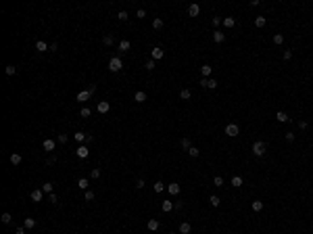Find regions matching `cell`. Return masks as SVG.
<instances>
[{"label": "cell", "mask_w": 313, "mask_h": 234, "mask_svg": "<svg viewBox=\"0 0 313 234\" xmlns=\"http://www.w3.org/2000/svg\"><path fill=\"white\" fill-rule=\"evenodd\" d=\"M152 59H155V61H159V59H163V48H152Z\"/></svg>", "instance_id": "21"}, {"label": "cell", "mask_w": 313, "mask_h": 234, "mask_svg": "<svg viewBox=\"0 0 313 234\" xmlns=\"http://www.w3.org/2000/svg\"><path fill=\"white\" fill-rule=\"evenodd\" d=\"M188 155H190V157H198V155H200V150H198L196 146H190V148H188Z\"/></svg>", "instance_id": "38"}, {"label": "cell", "mask_w": 313, "mask_h": 234, "mask_svg": "<svg viewBox=\"0 0 313 234\" xmlns=\"http://www.w3.org/2000/svg\"><path fill=\"white\" fill-rule=\"evenodd\" d=\"M275 119H278L280 123H284V121H290L288 113H284V111H278V113H275Z\"/></svg>", "instance_id": "13"}, {"label": "cell", "mask_w": 313, "mask_h": 234, "mask_svg": "<svg viewBox=\"0 0 313 234\" xmlns=\"http://www.w3.org/2000/svg\"><path fill=\"white\" fill-rule=\"evenodd\" d=\"M136 188H144V180H142V178L136 180Z\"/></svg>", "instance_id": "52"}, {"label": "cell", "mask_w": 313, "mask_h": 234, "mask_svg": "<svg viewBox=\"0 0 313 234\" xmlns=\"http://www.w3.org/2000/svg\"><path fill=\"white\" fill-rule=\"evenodd\" d=\"M29 199H32V203H42V201H44V190H42V188L32 190V192H29Z\"/></svg>", "instance_id": "3"}, {"label": "cell", "mask_w": 313, "mask_h": 234, "mask_svg": "<svg viewBox=\"0 0 313 234\" xmlns=\"http://www.w3.org/2000/svg\"><path fill=\"white\" fill-rule=\"evenodd\" d=\"M102 44H104V46H111V44H113V36H104V38H102Z\"/></svg>", "instance_id": "43"}, {"label": "cell", "mask_w": 313, "mask_h": 234, "mask_svg": "<svg viewBox=\"0 0 313 234\" xmlns=\"http://www.w3.org/2000/svg\"><path fill=\"white\" fill-rule=\"evenodd\" d=\"M171 209H173V203H171V201H163V211H165V213H169Z\"/></svg>", "instance_id": "30"}, {"label": "cell", "mask_w": 313, "mask_h": 234, "mask_svg": "<svg viewBox=\"0 0 313 234\" xmlns=\"http://www.w3.org/2000/svg\"><path fill=\"white\" fill-rule=\"evenodd\" d=\"M200 73H203L205 77H209V75L213 73V69H211V65H203V67H200Z\"/></svg>", "instance_id": "22"}, {"label": "cell", "mask_w": 313, "mask_h": 234, "mask_svg": "<svg viewBox=\"0 0 313 234\" xmlns=\"http://www.w3.org/2000/svg\"><path fill=\"white\" fill-rule=\"evenodd\" d=\"M73 138H75V140H77V144H82V142L86 140V138H88V136H86V134H84V132H75V134H73Z\"/></svg>", "instance_id": "23"}, {"label": "cell", "mask_w": 313, "mask_h": 234, "mask_svg": "<svg viewBox=\"0 0 313 234\" xmlns=\"http://www.w3.org/2000/svg\"><path fill=\"white\" fill-rule=\"evenodd\" d=\"M90 96H92V92H90V90H82V92H77V100H80V102H86Z\"/></svg>", "instance_id": "10"}, {"label": "cell", "mask_w": 313, "mask_h": 234, "mask_svg": "<svg viewBox=\"0 0 313 234\" xmlns=\"http://www.w3.org/2000/svg\"><path fill=\"white\" fill-rule=\"evenodd\" d=\"M69 140V136L67 134H56V142H61V144H65V142Z\"/></svg>", "instance_id": "39"}, {"label": "cell", "mask_w": 313, "mask_h": 234, "mask_svg": "<svg viewBox=\"0 0 313 234\" xmlns=\"http://www.w3.org/2000/svg\"><path fill=\"white\" fill-rule=\"evenodd\" d=\"M117 19H119V21H128V19H130L128 11H119V13H117Z\"/></svg>", "instance_id": "28"}, {"label": "cell", "mask_w": 313, "mask_h": 234, "mask_svg": "<svg viewBox=\"0 0 313 234\" xmlns=\"http://www.w3.org/2000/svg\"><path fill=\"white\" fill-rule=\"evenodd\" d=\"M4 73H6V75H15V73H17V67H15V65H6Z\"/></svg>", "instance_id": "29"}, {"label": "cell", "mask_w": 313, "mask_h": 234, "mask_svg": "<svg viewBox=\"0 0 313 234\" xmlns=\"http://www.w3.org/2000/svg\"><path fill=\"white\" fill-rule=\"evenodd\" d=\"M0 220H2V222H4V224H11V222H13V215H11V213H8V211H4V213H2V217H0Z\"/></svg>", "instance_id": "32"}, {"label": "cell", "mask_w": 313, "mask_h": 234, "mask_svg": "<svg viewBox=\"0 0 313 234\" xmlns=\"http://www.w3.org/2000/svg\"><path fill=\"white\" fill-rule=\"evenodd\" d=\"M265 148H267L265 142L257 140L255 144H253V155H255V157H263V155H265Z\"/></svg>", "instance_id": "2"}, {"label": "cell", "mask_w": 313, "mask_h": 234, "mask_svg": "<svg viewBox=\"0 0 313 234\" xmlns=\"http://www.w3.org/2000/svg\"><path fill=\"white\" fill-rule=\"evenodd\" d=\"M109 109H111V105H109L107 100H100V102L96 105V111H98V113H107Z\"/></svg>", "instance_id": "7"}, {"label": "cell", "mask_w": 313, "mask_h": 234, "mask_svg": "<svg viewBox=\"0 0 313 234\" xmlns=\"http://www.w3.org/2000/svg\"><path fill=\"white\" fill-rule=\"evenodd\" d=\"M90 176H92L94 180H98V178H100V169H98V167H94V169L90 172Z\"/></svg>", "instance_id": "44"}, {"label": "cell", "mask_w": 313, "mask_h": 234, "mask_svg": "<svg viewBox=\"0 0 313 234\" xmlns=\"http://www.w3.org/2000/svg\"><path fill=\"white\" fill-rule=\"evenodd\" d=\"M200 86H203V88H209V90H215V88H217V82H215L213 77H203V80H200Z\"/></svg>", "instance_id": "5"}, {"label": "cell", "mask_w": 313, "mask_h": 234, "mask_svg": "<svg viewBox=\"0 0 313 234\" xmlns=\"http://www.w3.org/2000/svg\"><path fill=\"white\" fill-rule=\"evenodd\" d=\"M169 234H173V232H169Z\"/></svg>", "instance_id": "56"}, {"label": "cell", "mask_w": 313, "mask_h": 234, "mask_svg": "<svg viewBox=\"0 0 313 234\" xmlns=\"http://www.w3.org/2000/svg\"><path fill=\"white\" fill-rule=\"evenodd\" d=\"M134 100L136 102H144V100H146V92H144V90H138V92L134 94Z\"/></svg>", "instance_id": "19"}, {"label": "cell", "mask_w": 313, "mask_h": 234, "mask_svg": "<svg viewBox=\"0 0 313 234\" xmlns=\"http://www.w3.org/2000/svg\"><path fill=\"white\" fill-rule=\"evenodd\" d=\"M84 199H86V201H94V192H92V190H86V192H84Z\"/></svg>", "instance_id": "46"}, {"label": "cell", "mask_w": 313, "mask_h": 234, "mask_svg": "<svg viewBox=\"0 0 313 234\" xmlns=\"http://www.w3.org/2000/svg\"><path fill=\"white\" fill-rule=\"evenodd\" d=\"M136 17H138V19H144V17H146L144 8H138V11H136Z\"/></svg>", "instance_id": "48"}, {"label": "cell", "mask_w": 313, "mask_h": 234, "mask_svg": "<svg viewBox=\"0 0 313 234\" xmlns=\"http://www.w3.org/2000/svg\"><path fill=\"white\" fill-rule=\"evenodd\" d=\"M152 27H155V29H161V27H163V19H161V17H157V19L152 21Z\"/></svg>", "instance_id": "37"}, {"label": "cell", "mask_w": 313, "mask_h": 234, "mask_svg": "<svg viewBox=\"0 0 313 234\" xmlns=\"http://www.w3.org/2000/svg\"><path fill=\"white\" fill-rule=\"evenodd\" d=\"M42 146H44L46 153H52V150H54V140H52V138H46V140L42 142Z\"/></svg>", "instance_id": "8"}, {"label": "cell", "mask_w": 313, "mask_h": 234, "mask_svg": "<svg viewBox=\"0 0 313 234\" xmlns=\"http://www.w3.org/2000/svg\"><path fill=\"white\" fill-rule=\"evenodd\" d=\"M299 128L301 130H307V121H299Z\"/></svg>", "instance_id": "55"}, {"label": "cell", "mask_w": 313, "mask_h": 234, "mask_svg": "<svg viewBox=\"0 0 313 234\" xmlns=\"http://www.w3.org/2000/svg\"><path fill=\"white\" fill-rule=\"evenodd\" d=\"M167 190H169V194H173V196H176V194H179V184H178V182H171V184L167 186Z\"/></svg>", "instance_id": "16"}, {"label": "cell", "mask_w": 313, "mask_h": 234, "mask_svg": "<svg viewBox=\"0 0 313 234\" xmlns=\"http://www.w3.org/2000/svg\"><path fill=\"white\" fill-rule=\"evenodd\" d=\"M225 134H227L230 138H236V136L240 134V128H238L236 123H227V126H225Z\"/></svg>", "instance_id": "4"}, {"label": "cell", "mask_w": 313, "mask_h": 234, "mask_svg": "<svg viewBox=\"0 0 313 234\" xmlns=\"http://www.w3.org/2000/svg\"><path fill=\"white\" fill-rule=\"evenodd\" d=\"M219 23H221V19H219V17H213V27H217Z\"/></svg>", "instance_id": "54"}, {"label": "cell", "mask_w": 313, "mask_h": 234, "mask_svg": "<svg viewBox=\"0 0 313 234\" xmlns=\"http://www.w3.org/2000/svg\"><path fill=\"white\" fill-rule=\"evenodd\" d=\"M23 226H25L27 230H34V228H36V220H34V217H27V220L23 222Z\"/></svg>", "instance_id": "20"}, {"label": "cell", "mask_w": 313, "mask_h": 234, "mask_svg": "<svg viewBox=\"0 0 313 234\" xmlns=\"http://www.w3.org/2000/svg\"><path fill=\"white\" fill-rule=\"evenodd\" d=\"M90 115H92V111H90L88 107H82L80 109V117H90Z\"/></svg>", "instance_id": "35"}, {"label": "cell", "mask_w": 313, "mask_h": 234, "mask_svg": "<svg viewBox=\"0 0 313 234\" xmlns=\"http://www.w3.org/2000/svg\"><path fill=\"white\" fill-rule=\"evenodd\" d=\"M144 67H146L148 71H152V69H155V61H146V65H144Z\"/></svg>", "instance_id": "49"}, {"label": "cell", "mask_w": 313, "mask_h": 234, "mask_svg": "<svg viewBox=\"0 0 313 234\" xmlns=\"http://www.w3.org/2000/svg\"><path fill=\"white\" fill-rule=\"evenodd\" d=\"M253 211H263V201H253Z\"/></svg>", "instance_id": "31"}, {"label": "cell", "mask_w": 313, "mask_h": 234, "mask_svg": "<svg viewBox=\"0 0 313 234\" xmlns=\"http://www.w3.org/2000/svg\"><path fill=\"white\" fill-rule=\"evenodd\" d=\"M232 186H234V188H240V186H242V178H240V176H234V178H232Z\"/></svg>", "instance_id": "27"}, {"label": "cell", "mask_w": 313, "mask_h": 234, "mask_svg": "<svg viewBox=\"0 0 313 234\" xmlns=\"http://www.w3.org/2000/svg\"><path fill=\"white\" fill-rule=\"evenodd\" d=\"M224 40H225L224 32H219V29H217V32H213V42H217V44H221Z\"/></svg>", "instance_id": "15"}, {"label": "cell", "mask_w": 313, "mask_h": 234, "mask_svg": "<svg viewBox=\"0 0 313 234\" xmlns=\"http://www.w3.org/2000/svg\"><path fill=\"white\" fill-rule=\"evenodd\" d=\"M8 159H11V163H13V165H21V161H23V157H21L19 153H13Z\"/></svg>", "instance_id": "14"}, {"label": "cell", "mask_w": 313, "mask_h": 234, "mask_svg": "<svg viewBox=\"0 0 313 234\" xmlns=\"http://www.w3.org/2000/svg\"><path fill=\"white\" fill-rule=\"evenodd\" d=\"M146 228H148L150 232H155V230H159V220H148V224H146Z\"/></svg>", "instance_id": "18"}, {"label": "cell", "mask_w": 313, "mask_h": 234, "mask_svg": "<svg viewBox=\"0 0 313 234\" xmlns=\"http://www.w3.org/2000/svg\"><path fill=\"white\" fill-rule=\"evenodd\" d=\"M179 98H182V100H190V98H192V92H190L188 88H182V90H179Z\"/></svg>", "instance_id": "17"}, {"label": "cell", "mask_w": 313, "mask_h": 234, "mask_svg": "<svg viewBox=\"0 0 313 234\" xmlns=\"http://www.w3.org/2000/svg\"><path fill=\"white\" fill-rule=\"evenodd\" d=\"M213 186L221 188V186H224V178H221V176H215V178H213Z\"/></svg>", "instance_id": "33"}, {"label": "cell", "mask_w": 313, "mask_h": 234, "mask_svg": "<svg viewBox=\"0 0 313 234\" xmlns=\"http://www.w3.org/2000/svg\"><path fill=\"white\" fill-rule=\"evenodd\" d=\"M109 69H111L113 73L121 71V69H123V61H121L119 56H111V61H109Z\"/></svg>", "instance_id": "1"}, {"label": "cell", "mask_w": 313, "mask_h": 234, "mask_svg": "<svg viewBox=\"0 0 313 234\" xmlns=\"http://www.w3.org/2000/svg\"><path fill=\"white\" fill-rule=\"evenodd\" d=\"M265 23H267V21H265V17H263V15H261V17H257V19H255V25H257V27H263V25H265Z\"/></svg>", "instance_id": "36"}, {"label": "cell", "mask_w": 313, "mask_h": 234, "mask_svg": "<svg viewBox=\"0 0 313 234\" xmlns=\"http://www.w3.org/2000/svg\"><path fill=\"white\" fill-rule=\"evenodd\" d=\"M36 50H38V52H46V50H50V46L46 44L44 40H38V42H36Z\"/></svg>", "instance_id": "11"}, {"label": "cell", "mask_w": 313, "mask_h": 234, "mask_svg": "<svg viewBox=\"0 0 313 234\" xmlns=\"http://www.w3.org/2000/svg\"><path fill=\"white\" fill-rule=\"evenodd\" d=\"M282 42H284V36H282V34H275V36H273V44H278V46H280Z\"/></svg>", "instance_id": "40"}, {"label": "cell", "mask_w": 313, "mask_h": 234, "mask_svg": "<svg viewBox=\"0 0 313 234\" xmlns=\"http://www.w3.org/2000/svg\"><path fill=\"white\" fill-rule=\"evenodd\" d=\"M25 230H27V228H25V226H19V228H17V230H15V232H17V234H25Z\"/></svg>", "instance_id": "53"}, {"label": "cell", "mask_w": 313, "mask_h": 234, "mask_svg": "<svg viewBox=\"0 0 313 234\" xmlns=\"http://www.w3.org/2000/svg\"><path fill=\"white\" fill-rule=\"evenodd\" d=\"M224 25H225V27H234V25H236V19H234V17H225V19H224Z\"/></svg>", "instance_id": "26"}, {"label": "cell", "mask_w": 313, "mask_h": 234, "mask_svg": "<svg viewBox=\"0 0 313 234\" xmlns=\"http://www.w3.org/2000/svg\"><path fill=\"white\" fill-rule=\"evenodd\" d=\"M190 232H192V226L188 222H182L179 224V234H190Z\"/></svg>", "instance_id": "12"}, {"label": "cell", "mask_w": 313, "mask_h": 234, "mask_svg": "<svg viewBox=\"0 0 313 234\" xmlns=\"http://www.w3.org/2000/svg\"><path fill=\"white\" fill-rule=\"evenodd\" d=\"M209 203H211L213 207H219V203H221V201H219V196H215V194H213V196L209 199Z\"/></svg>", "instance_id": "41"}, {"label": "cell", "mask_w": 313, "mask_h": 234, "mask_svg": "<svg viewBox=\"0 0 313 234\" xmlns=\"http://www.w3.org/2000/svg\"><path fill=\"white\" fill-rule=\"evenodd\" d=\"M119 50H121V52H128V50H130V40H121V42H119Z\"/></svg>", "instance_id": "24"}, {"label": "cell", "mask_w": 313, "mask_h": 234, "mask_svg": "<svg viewBox=\"0 0 313 234\" xmlns=\"http://www.w3.org/2000/svg\"><path fill=\"white\" fill-rule=\"evenodd\" d=\"M198 13H200V6L198 4H190L188 6V15L190 17H198Z\"/></svg>", "instance_id": "9"}, {"label": "cell", "mask_w": 313, "mask_h": 234, "mask_svg": "<svg viewBox=\"0 0 313 234\" xmlns=\"http://www.w3.org/2000/svg\"><path fill=\"white\" fill-rule=\"evenodd\" d=\"M75 155H77L80 159H86V157L90 155V148H88V146H84V144H80V146L75 148Z\"/></svg>", "instance_id": "6"}, {"label": "cell", "mask_w": 313, "mask_h": 234, "mask_svg": "<svg viewBox=\"0 0 313 234\" xmlns=\"http://www.w3.org/2000/svg\"><path fill=\"white\" fill-rule=\"evenodd\" d=\"M42 190H44V194H52V182H46V184H42Z\"/></svg>", "instance_id": "34"}, {"label": "cell", "mask_w": 313, "mask_h": 234, "mask_svg": "<svg viewBox=\"0 0 313 234\" xmlns=\"http://www.w3.org/2000/svg\"><path fill=\"white\" fill-rule=\"evenodd\" d=\"M286 140H288V142H294V132H286Z\"/></svg>", "instance_id": "50"}, {"label": "cell", "mask_w": 313, "mask_h": 234, "mask_svg": "<svg viewBox=\"0 0 313 234\" xmlns=\"http://www.w3.org/2000/svg\"><path fill=\"white\" fill-rule=\"evenodd\" d=\"M179 146L188 150V148H190V140H188V138H182V140H179Z\"/></svg>", "instance_id": "42"}, {"label": "cell", "mask_w": 313, "mask_h": 234, "mask_svg": "<svg viewBox=\"0 0 313 234\" xmlns=\"http://www.w3.org/2000/svg\"><path fill=\"white\" fill-rule=\"evenodd\" d=\"M88 180H86V178H80V182H77V186H80V190H84V192H86V190H88Z\"/></svg>", "instance_id": "25"}, {"label": "cell", "mask_w": 313, "mask_h": 234, "mask_svg": "<svg viewBox=\"0 0 313 234\" xmlns=\"http://www.w3.org/2000/svg\"><path fill=\"white\" fill-rule=\"evenodd\" d=\"M155 192H163V182H155Z\"/></svg>", "instance_id": "47"}, {"label": "cell", "mask_w": 313, "mask_h": 234, "mask_svg": "<svg viewBox=\"0 0 313 234\" xmlns=\"http://www.w3.org/2000/svg\"><path fill=\"white\" fill-rule=\"evenodd\" d=\"M48 201H50L52 205H59V196H56L54 192H52V194H48Z\"/></svg>", "instance_id": "45"}, {"label": "cell", "mask_w": 313, "mask_h": 234, "mask_svg": "<svg viewBox=\"0 0 313 234\" xmlns=\"http://www.w3.org/2000/svg\"><path fill=\"white\" fill-rule=\"evenodd\" d=\"M284 59H286V61L292 59V50H284Z\"/></svg>", "instance_id": "51"}]
</instances>
